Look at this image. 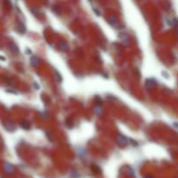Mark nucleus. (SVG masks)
Here are the masks:
<instances>
[{
	"label": "nucleus",
	"mask_w": 178,
	"mask_h": 178,
	"mask_svg": "<svg viewBox=\"0 0 178 178\" xmlns=\"http://www.w3.org/2000/svg\"><path fill=\"white\" fill-rule=\"evenodd\" d=\"M128 142H129V139L125 136L122 135V134H118L117 137H116V142L117 144L120 147H124L127 145Z\"/></svg>",
	"instance_id": "nucleus-1"
},
{
	"label": "nucleus",
	"mask_w": 178,
	"mask_h": 178,
	"mask_svg": "<svg viewBox=\"0 0 178 178\" xmlns=\"http://www.w3.org/2000/svg\"><path fill=\"white\" fill-rule=\"evenodd\" d=\"M4 127H5V130L10 131V132H12V131H14L16 130V125L11 121H5L4 123Z\"/></svg>",
	"instance_id": "nucleus-2"
},
{
	"label": "nucleus",
	"mask_w": 178,
	"mask_h": 178,
	"mask_svg": "<svg viewBox=\"0 0 178 178\" xmlns=\"http://www.w3.org/2000/svg\"><path fill=\"white\" fill-rule=\"evenodd\" d=\"M145 86L148 89H153L156 87V81L152 78H149V79H146L145 81Z\"/></svg>",
	"instance_id": "nucleus-3"
},
{
	"label": "nucleus",
	"mask_w": 178,
	"mask_h": 178,
	"mask_svg": "<svg viewBox=\"0 0 178 178\" xmlns=\"http://www.w3.org/2000/svg\"><path fill=\"white\" fill-rule=\"evenodd\" d=\"M17 31L19 32L20 34H24L26 31V27H25V25H24L23 23L19 22V23H17Z\"/></svg>",
	"instance_id": "nucleus-4"
},
{
	"label": "nucleus",
	"mask_w": 178,
	"mask_h": 178,
	"mask_svg": "<svg viewBox=\"0 0 178 178\" xmlns=\"http://www.w3.org/2000/svg\"><path fill=\"white\" fill-rule=\"evenodd\" d=\"M10 51L13 53V54H15V55L19 54V49H18V46H17L16 43H10Z\"/></svg>",
	"instance_id": "nucleus-5"
},
{
	"label": "nucleus",
	"mask_w": 178,
	"mask_h": 178,
	"mask_svg": "<svg viewBox=\"0 0 178 178\" xmlns=\"http://www.w3.org/2000/svg\"><path fill=\"white\" fill-rule=\"evenodd\" d=\"M4 168H5V171L8 172V173H12V172L14 171V167L12 166L10 163H9V162H5V164H4Z\"/></svg>",
	"instance_id": "nucleus-6"
},
{
	"label": "nucleus",
	"mask_w": 178,
	"mask_h": 178,
	"mask_svg": "<svg viewBox=\"0 0 178 178\" xmlns=\"http://www.w3.org/2000/svg\"><path fill=\"white\" fill-rule=\"evenodd\" d=\"M59 50H60L61 51H63V52L67 51L68 50H69V45H68V43H66V42H61V43H59Z\"/></svg>",
	"instance_id": "nucleus-7"
},
{
	"label": "nucleus",
	"mask_w": 178,
	"mask_h": 178,
	"mask_svg": "<svg viewBox=\"0 0 178 178\" xmlns=\"http://www.w3.org/2000/svg\"><path fill=\"white\" fill-rule=\"evenodd\" d=\"M31 63H32V65H33V66H37V65L40 64V63H41V60H40L38 58L35 57V56H32L31 58Z\"/></svg>",
	"instance_id": "nucleus-8"
},
{
	"label": "nucleus",
	"mask_w": 178,
	"mask_h": 178,
	"mask_svg": "<svg viewBox=\"0 0 178 178\" xmlns=\"http://www.w3.org/2000/svg\"><path fill=\"white\" fill-rule=\"evenodd\" d=\"M108 22L110 25H112V26H115V25L117 24V18H116L115 16L112 15V16H110V17H109Z\"/></svg>",
	"instance_id": "nucleus-9"
},
{
	"label": "nucleus",
	"mask_w": 178,
	"mask_h": 178,
	"mask_svg": "<svg viewBox=\"0 0 178 178\" xmlns=\"http://www.w3.org/2000/svg\"><path fill=\"white\" fill-rule=\"evenodd\" d=\"M119 37H120V38L122 39V41H123V43H125L126 45H128V44H129L130 39H129V37H128L127 34H121V33H120Z\"/></svg>",
	"instance_id": "nucleus-10"
},
{
	"label": "nucleus",
	"mask_w": 178,
	"mask_h": 178,
	"mask_svg": "<svg viewBox=\"0 0 178 178\" xmlns=\"http://www.w3.org/2000/svg\"><path fill=\"white\" fill-rule=\"evenodd\" d=\"M21 127L24 129V130H29L31 129V123L28 122V121H22L21 123H20Z\"/></svg>",
	"instance_id": "nucleus-11"
},
{
	"label": "nucleus",
	"mask_w": 178,
	"mask_h": 178,
	"mask_svg": "<svg viewBox=\"0 0 178 178\" xmlns=\"http://www.w3.org/2000/svg\"><path fill=\"white\" fill-rule=\"evenodd\" d=\"M95 113L98 115L103 114V110H102V108L100 106H96V108H95Z\"/></svg>",
	"instance_id": "nucleus-12"
},
{
	"label": "nucleus",
	"mask_w": 178,
	"mask_h": 178,
	"mask_svg": "<svg viewBox=\"0 0 178 178\" xmlns=\"http://www.w3.org/2000/svg\"><path fill=\"white\" fill-rule=\"evenodd\" d=\"M91 169L93 170V172L94 173H101V169H100V168H99L98 166H96V165H92L91 167Z\"/></svg>",
	"instance_id": "nucleus-13"
},
{
	"label": "nucleus",
	"mask_w": 178,
	"mask_h": 178,
	"mask_svg": "<svg viewBox=\"0 0 178 178\" xmlns=\"http://www.w3.org/2000/svg\"><path fill=\"white\" fill-rule=\"evenodd\" d=\"M31 11L32 13H33L34 16H36L37 17H39V14H40V13H39L37 9H36V8H31Z\"/></svg>",
	"instance_id": "nucleus-14"
},
{
	"label": "nucleus",
	"mask_w": 178,
	"mask_h": 178,
	"mask_svg": "<svg viewBox=\"0 0 178 178\" xmlns=\"http://www.w3.org/2000/svg\"><path fill=\"white\" fill-rule=\"evenodd\" d=\"M55 74H56V77H57V79H58V81L59 83L62 82V77H61V75L59 74V72H58V70H55Z\"/></svg>",
	"instance_id": "nucleus-15"
},
{
	"label": "nucleus",
	"mask_w": 178,
	"mask_h": 178,
	"mask_svg": "<svg viewBox=\"0 0 178 178\" xmlns=\"http://www.w3.org/2000/svg\"><path fill=\"white\" fill-rule=\"evenodd\" d=\"M130 142L131 143V144L133 145L134 147H138L139 146V143L136 142V141H135V140H133V139H130Z\"/></svg>",
	"instance_id": "nucleus-16"
},
{
	"label": "nucleus",
	"mask_w": 178,
	"mask_h": 178,
	"mask_svg": "<svg viewBox=\"0 0 178 178\" xmlns=\"http://www.w3.org/2000/svg\"><path fill=\"white\" fill-rule=\"evenodd\" d=\"M96 105L97 106H100L102 104V103H103V102H102V99L100 98L99 96H97V97L96 98Z\"/></svg>",
	"instance_id": "nucleus-17"
},
{
	"label": "nucleus",
	"mask_w": 178,
	"mask_h": 178,
	"mask_svg": "<svg viewBox=\"0 0 178 178\" xmlns=\"http://www.w3.org/2000/svg\"><path fill=\"white\" fill-rule=\"evenodd\" d=\"M54 7H55V6H54ZM53 11L55 12V13H57V14H58V15H59V14H60V10H58V7H57V6H56L55 8H53Z\"/></svg>",
	"instance_id": "nucleus-18"
},
{
	"label": "nucleus",
	"mask_w": 178,
	"mask_h": 178,
	"mask_svg": "<svg viewBox=\"0 0 178 178\" xmlns=\"http://www.w3.org/2000/svg\"><path fill=\"white\" fill-rule=\"evenodd\" d=\"M93 10H94V12L96 13V15H97V16H100V15H101V12L99 11V10H97V9H96L95 7H93Z\"/></svg>",
	"instance_id": "nucleus-19"
},
{
	"label": "nucleus",
	"mask_w": 178,
	"mask_h": 178,
	"mask_svg": "<svg viewBox=\"0 0 178 178\" xmlns=\"http://www.w3.org/2000/svg\"><path fill=\"white\" fill-rule=\"evenodd\" d=\"M4 3H5V5H7L8 6H9V8H10H10H11V4H10V2H8V1H5V2H4Z\"/></svg>",
	"instance_id": "nucleus-20"
},
{
	"label": "nucleus",
	"mask_w": 178,
	"mask_h": 178,
	"mask_svg": "<svg viewBox=\"0 0 178 178\" xmlns=\"http://www.w3.org/2000/svg\"><path fill=\"white\" fill-rule=\"evenodd\" d=\"M7 92H10V93H13V94H17V91H12V89H6Z\"/></svg>",
	"instance_id": "nucleus-21"
},
{
	"label": "nucleus",
	"mask_w": 178,
	"mask_h": 178,
	"mask_svg": "<svg viewBox=\"0 0 178 178\" xmlns=\"http://www.w3.org/2000/svg\"><path fill=\"white\" fill-rule=\"evenodd\" d=\"M144 178H153V177H152L151 176H145Z\"/></svg>",
	"instance_id": "nucleus-22"
},
{
	"label": "nucleus",
	"mask_w": 178,
	"mask_h": 178,
	"mask_svg": "<svg viewBox=\"0 0 178 178\" xmlns=\"http://www.w3.org/2000/svg\"><path fill=\"white\" fill-rule=\"evenodd\" d=\"M0 60H5V58H4V57H3V58L2 57H0Z\"/></svg>",
	"instance_id": "nucleus-23"
}]
</instances>
